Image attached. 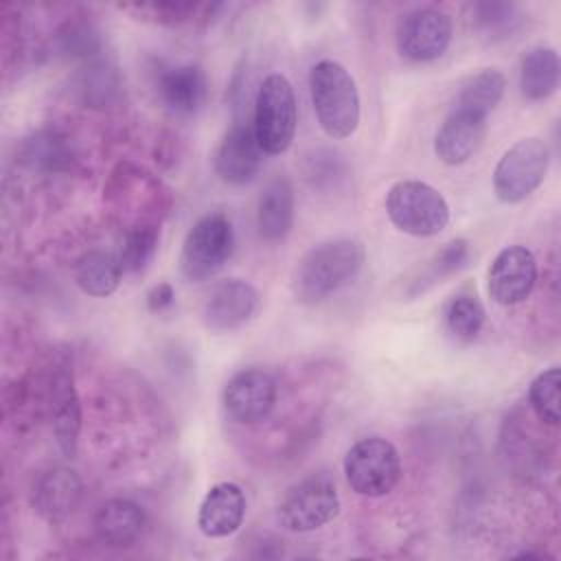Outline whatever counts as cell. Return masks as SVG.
I'll use <instances>...</instances> for the list:
<instances>
[{"instance_id":"cell-3","label":"cell","mask_w":561,"mask_h":561,"mask_svg":"<svg viewBox=\"0 0 561 561\" xmlns=\"http://www.w3.org/2000/svg\"><path fill=\"white\" fill-rule=\"evenodd\" d=\"M103 193L112 213L127 228L145 224L160 226L171 208V195L162 182L131 162H121L112 171Z\"/></svg>"},{"instance_id":"cell-32","label":"cell","mask_w":561,"mask_h":561,"mask_svg":"<svg viewBox=\"0 0 561 561\" xmlns=\"http://www.w3.org/2000/svg\"><path fill=\"white\" fill-rule=\"evenodd\" d=\"M59 46L66 55L72 57H88L99 50V33L90 22L68 20L59 31Z\"/></svg>"},{"instance_id":"cell-18","label":"cell","mask_w":561,"mask_h":561,"mask_svg":"<svg viewBox=\"0 0 561 561\" xmlns=\"http://www.w3.org/2000/svg\"><path fill=\"white\" fill-rule=\"evenodd\" d=\"M245 517V495L234 482H217L204 495L197 511V528L210 539H221L239 530Z\"/></svg>"},{"instance_id":"cell-27","label":"cell","mask_w":561,"mask_h":561,"mask_svg":"<svg viewBox=\"0 0 561 561\" xmlns=\"http://www.w3.org/2000/svg\"><path fill=\"white\" fill-rule=\"evenodd\" d=\"M213 4H199V2H131V4H121L123 11L131 13L138 20L156 22V24H184L195 18H204V11H208Z\"/></svg>"},{"instance_id":"cell-30","label":"cell","mask_w":561,"mask_h":561,"mask_svg":"<svg viewBox=\"0 0 561 561\" xmlns=\"http://www.w3.org/2000/svg\"><path fill=\"white\" fill-rule=\"evenodd\" d=\"M519 11L511 2H476L471 4L473 26L489 37H506L519 24Z\"/></svg>"},{"instance_id":"cell-8","label":"cell","mask_w":561,"mask_h":561,"mask_svg":"<svg viewBox=\"0 0 561 561\" xmlns=\"http://www.w3.org/2000/svg\"><path fill=\"white\" fill-rule=\"evenodd\" d=\"M344 476L357 495H388L401 478V456L397 447L381 436L362 438L351 445L344 456Z\"/></svg>"},{"instance_id":"cell-26","label":"cell","mask_w":561,"mask_h":561,"mask_svg":"<svg viewBox=\"0 0 561 561\" xmlns=\"http://www.w3.org/2000/svg\"><path fill=\"white\" fill-rule=\"evenodd\" d=\"M443 320L454 337L469 342L480 333L484 324V307L473 294L460 291L445 302Z\"/></svg>"},{"instance_id":"cell-24","label":"cell","mask_w":561,"mask_h":561,"mask_svg":"<svg viewBox=\"0 0 561 561\" xmlns=\"http://www.w3.org/2000/svg\"><path fill=\"white\" fill-rule=\"evenodd\" d=\"M469 259V241L458 237L447 241L438 252H434L425 265L419 270V274L414 278L408 280V291L410 296L423 294L425 289H430L432 285L440 283L443 278L456 274L460 267H465Z\"/></svg>"},{"instance_id":"cell-28","label":"cell","mask_w":561,"mask_h":561,"mask_svg":"<svg viewBox=\"0 0 561 561\" xmlns=\"http://www.w3.org/2000/svg\"><path fill=\"white\" fill-rule=\"evenodd\" d=\"M160 241V226L156 224H145V226H134L125 230L123 237V248H121V267L123 272H142L151 263Z\"/></svg>"},{"instance_id":"cell-6","label":"cell","mask_w":561,"mask_h":561,"mask_svg":"<svg viewBox=\"0 0 561 561\" xmlns=\"http://www.w3.org/2000/svg\"><path fill=\"white\" fill-rule=\"evenodd\" d=\"M232 250L234 230L228 215L208 213L186 232L180 252V270L184 278L193 283L208 280L228 263Z\"/></svg>"},{"instance_id":"cell-23","label":"cell","mask_w":561,"mask_h":561,"mask_svg":"<svg viewBox=\"0 0 561 561\" xmlns=\"http://www.w3.org/2000/svg\"><path fill=\"white\" fill-rule=\"evenodd\" d=\"M121 261L105 250L85 252L75 265V280L83 294L105 298L116 291L121 283Z\"/></svg>"},{"instance_id":"cell-20","label":"cell","mask_w":561,"mask_h":561,"mask_svg":"<svg viewBox=\"0 0 561 561\" xmlns=\"http://www.w3.org/2000/svg\"><path fill=\"white\" fill-rule=\"evenodd\" d=\"M92 528L107 548H129L145 530V511L131 500L114 497L99 506Z\"/></svg>"},{"instance_id":"cell-13","label":"cell","mask_w":561,"mask_h":561,"mask_svg":"<svg viewBox=\"0 0 561 561\" xmlns=\"http://www.w3.org/2000/svg\"><path fill=\"white\" fill-rule=\"evenodd\" d=\"M261 296L256 287L243 278H226L217 283L204 302L202 320L206 329L226 333L243 327L259 309Z\"/></svg>"},{"instance_id":"cell-15","label":"cell","mask_w":561,"mask_h":561,"mask_svg":"<svg viewBox=\"0 0 561 561\" xmlns=\"http://www.w3.org/2000/svg\"><path fill=\"white\" fill-rule=\"evenodd\" d=\"M486 136V116L456 105L434 136V151L440 162L456 167L473 158Z\"/></svg>"},{"instance_id":"cell-25","label":"cell","mask_w":561,"mask_h":561,"mask_svg":"<svg viewBox=\"0 0 561 561\" xmlns=\"http://www.w3.org/2000/svg\"><path fill=\"white\" fill-rule=\"evenodd\" d=\"M504 90H506L504 75L495 68H486L462 83L456 105L489 116V112H493L502 101Z\"/></svg>"},{"instance_id":"cell-9","label":"cell","mask_w":561,"mask_h":561,"mask_svg":"<svg viewBox=\"0 0 561 561\" xmlns=\"http://www.w3.org/2000/svg\"><path fill=\"white\" fill-rule=\"evenodd\" d=\"M340 493L327 476H311L291 486L278 504L276 519L289 533H311L337 517Z\"/></svg>"},{"instance_id":"cell-22","label":"cell","mask_w":561,"mask_h":561,"mask_svg":"<svg viewBox=\"0 0 561 561\" xmlns=\"http://www.w3.org/2000/svg\"><path fill=\"white\" fill-rule=\"evenodd\" d=\"M559 85V55L550 46H535L519 64V92L528 101H543Z\"/></svg>"},{"instance_id":"cell-7","label":"cell","mask_w":561,"mask_h":561,"mask_svg":"<svg viewBox=\"0 0 561 561\" xmlns=\"http://www.w3.org/2000/svg\"><path fill=\"white\" fill-rule=\"evenodd\" d=\"M550 149L541 138H519L495 164L493 193L502 204H519L546 180Z\"/></svg>"},{"instance_id":"cell-4","label":"cell","mask_w":561,"mask_h":561,"mask_svg":"<svg viewBox=\"0 0 561 561\" xmlns=\"http://www.w3.org/2000/svg\"><path fill=\"white\" fill-rule=\"evenodd\" d=\"M386 213L394 228L412 237H434L451 217L445 195L421 180L394 182L386 193Z\"/></svg>"},{"instance_id":"cell-31","label":"cell","mask_w":561,"mask_h":561,"mask_svg":"<svg viewBox=\"0 0 561 561\" xmlns=\"http://www.w3.org/2000/svg\"><path fill=\"white\" fill-rule=\"evenodd\" d=\"M26 160L31 167L57 171L70 162V149L57 134H37L26 145Z\"/></svg>"},{"instance_id":"cell-11","label":"cell","mask_w":561,"mask_h":561,"mask_svg":"<svg viewBox=\"0 0 561 561\" xmlns=\"http://www.w3.org/2000/svg\"><path fill=\"white\" fill-rule=\"evenodd\" d=\"M276 403V381L263 368H243L234 373L224 388V408L237 423L252 425L272 412Z\"/></svg>"},{"instance_id":"cell-16","label":"cell","mask_w":561,"mask_h":561,"mask_svg":"<svg viewBox=\"0 0 561 561\" xmlns=\"http://www.w3.org/2000/svg\"><path fill=\"white\" fill-rule=\"evenodd\" d=\"M263 149L254 136V127L234 123L221 138L215 153V171L226 184L243 186L252 182L261 169Z\"/></svg>"},{"instance_id":"cell-19","label":"cell","mask_w":561,"mask_h":561,"mask_svg":"<svg viewBox=\"0 0 561 561\" xmlns=\"http://www.w3.org/2000/svg\"><path fill=\"white\" fill-rule=\"evenodd\" d=\"M156 85L167 110L180 116L195 114L208 99V77L195 64L160 68Z\"/></svg>"},{"instance_id":"cell-17","label":"cell","mask_w":561,"mask_h":561,"mask_svg":"<svg viewBox=\"0 0 561 561\" xmlns=\"http://www.w3.org/2000/svg\"><path fill=\"white\" fill-rule=\"evenodd\" d=\"M83 482L70 467H53L44 471L31 491L33 511L48 524L64 522L81 502Z\"/></svg>"},{"instance_id":"cell-2","label":"cell","mask_w":561,"mask_h":561,"mask_svg":"<svg viewBox=\"0 0 561 561\" xmlns=\"http://www.w3.org/2000/svg\"><path fill=\"white\" fill-rule=\"evenodd\" d=\"M309 94L316 118L324 134L342 140L359 125V92L353 75L333 59L318 61L309 72Z\"/></svg>"},{"instance_id":"cell-21","label":"cell","mask_w":561,"mask_h":561,"mask_svg":"<svg viewBox=\"0 0 561 561\" xmlns=\"http://www.w3.org/2000/svg\"><path fill=\"white\" fill-rule=\"evenodd\" d=\"M294 186L287 178L270 180L259 197L256 228L265 241H283L294 226Z\"/></svg>"},{"instance_id":"cell-1","label":"cell","mask_w":561,"mask_h":561,"mask_svg":"<svg viewBox=\"0 0 561 561\" xmlns=\"http://www.w3.org/2000/svg\"><path fill=\"white\" fill-rule=\"evenodd\" d=\"M366 252L357 239H331L313 245L298 261L291 291L298 302L316 305L353 283L364 265Z\"/></svg>"},{"instance_id":"cell-33","label":"cell","mask_w":561,"mask_h":561,"mask_svg":"<svg viewBox=\"0 0 561 561\" xmlns=\"http://www.w3.org/2000/svg\"><path fill=\"white\" fill-rule=\"evenodd\" d=\"M175 291L169 283H158L147 291V309L149 311H164L173 305Z\"/></svg>"},{"instance_id":"cell-29","label":"cell","mask_w":561,"mask_h":561,"mask_svg":"<svg viewBox=\"0 0 561 561\" xmlns=\"http://www.w3.org/2000/svg\"><path fill=\"white\" fill-rule=\"evenodd\" d=\"M559 386H561V373L559 368H548L539 373L528 390V401L533 412L539 421L548 425H559L561 412H559Z\"/></svg>"},{"instance_id":"cell-14","label":"cell","mask_w":561,"mask_h":561,"mask_svg":"<svg viewBox=\"0 0 561 561\" xmlns=\"http://www.w3.org/2000/svg\"><path fill=\"white\" fill-rule=\"evenodd\" d=\"M48 397H50V419H53V432H55L57 445L64 456L72 458L77 454L79 432H81V403L75 388L72 366L66 357L57 362V366L53 368Z\"/></svg>"},{"instance_id":"cell-5","label":"cell","mask_w":561,"mask_h":561,"mask_svg":"<svg viewBox=\"0 0 561 561\" xmlns=\"http://www.w3.org/2000/svg\"><path fill=\"white\" fill-rule=\"evenodd\" d=\"M296 94L285 75L272 72L263 79L254 101V136L263 153H285L296 136Z\"/></svg>"},{"instance_id":"cell-10","label":"cell","mask_w":561,"mask_h":561,"mask_svg":"<svg viewBox=\"0 0 561 561\" xmlns=\"http://www.w3.org/2000/svg\"><path fill=\"white\" fill-rule=\"evenodd\" d=\"M451 18L434 7L405 13L397 24V50L410 61H434L451 44Z\"/></svg>"},{"instance_id":"cell-12","label":"cell","mask_w":561,"mask_h":561,"mask_svg":"<svg viewBox=\"0 0 561 561\" xmlns=\"http://www.w3.org/2000/svg\"><path fill=\"white\" fill-rule=\"evenodd\" d=\"M489 296L502 307L526 300L537 283V259L526 245L500 250L489 267Z\"/></svg>"}]
</instances>
